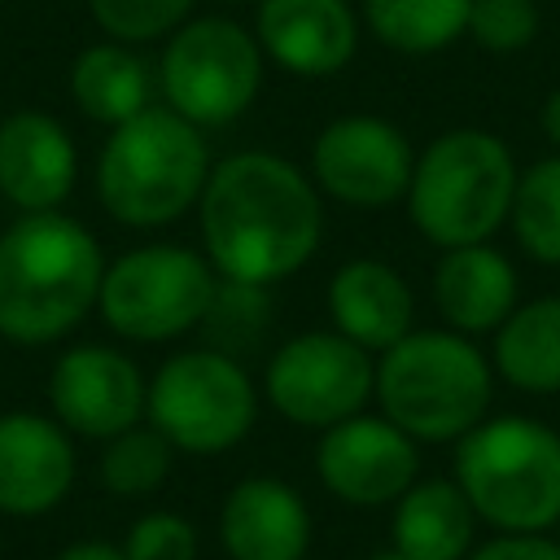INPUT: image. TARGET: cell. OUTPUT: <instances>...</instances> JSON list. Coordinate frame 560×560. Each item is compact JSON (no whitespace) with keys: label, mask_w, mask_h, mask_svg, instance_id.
I'll list each match as a JSON object with an SVG mask.
<instances>
[{"label":"cell","mask_w":560,"mask_h":560,"mask_svg":"<svg viewBox=\"0 0 560 560\" xmlns=\"http://www.w3.org/2000/svg\"><path fill=\"white\" fill-rule=\"evenodd\" d=\"M206 258L223 280L271 284L306 267L324 236L315 179L276 153L223 158L197 197Z\"/></svg>","instance_id":"obj_1"},{"label":"cell","mask_w":560,"mask_h":560,"mask_svg":"<svg viewBox=\"0 0 560 560\" xmlns=\"http://www.w3.org/2000/svg\"><path fill=\"white\" fill-rule=\"evenodd\" d=\"M96 236L57 210L22 214L0 232V337L44 346L66 337L101 298Z\"/></svg>","instance_id":"obj_2"},{"label":"cell","mask_w":560,"mask_h":560,"mask_svg":"<svg viewBox=\"0 0 560 560\" xmlns=\"http://www.w3.org/2000/svg\"><path fill=\"white\" fill-rule=\"evenodd\" d=\"M381 416L416 442H459L486 420L494 394V368L455 328H411L381 350L376 385Z\"/></svg>","instance_id":"obj_3"},{"label":"cell","mask_w":560,"mask_h":560,"mask_svg":"<svg viewBox=\"0 0 560 560\" xmlns=\"http://www.w3.org/2000/svg\"><path fill=\"white\" fill-rule=\"evenodd\" d=\"M455 486L499 534L560 521V433L534 416H490L455 442Z\"/></svg>","instance_id":"obj_4"},{"label":"cell","mask_w":560,"mask_h":560,"mask_svg":"<svg viewBox=\"0 0 560 560\" xmlns=\"http://www.w3.org/2000/svg\"><path fill=\"white\" fill-rule=\"evenodd\" d=\"M210 175L201 127L171 105H149L118 122L96 162V192L127 228H162L197 206Z\"/></svg>","instance_id":"obj_5"},{"label":"cell","mask_w":560,"mask_h":560,"mask_svg":"<svg viewBox=\"0 0 560 560\" xmlns=\"http://www.w3.org/2000/svg\"><path fill=\"white\" fill-rule=\"evenodd\" d=\"M516 175V158L494 131H442L416 158L407 184V214L420 236L442 249L481 245L508 223Z\"/></svg>","instance_id":"obj_6"},{"label":"cell","mask_w":560,"mask_h":560,"mask_svg":"<svg viewBox=\"0 0 560 560\" xmlns=\"http://www.w3.org/2000/svg\"><path fill=\"white\" fill-rule=\"evenodd\" d=\"M149 424L188 455L232 451L258 416L249 372L223 350H184L158 368L144 398Z\"/></svg>","instance_id":"obj_7"},{"label":"cell","mask_w":560,"mask_h":560,"mask_svg":"<svg viewBox=\"0 0 560 560\" xmlns=\"http://www.w3.org/2000/svg\"><path fill=\"white\" fill-rule=\"evenodd\" d=\"M219 271L184 245H140L105 267L101 315L127 341H171L201 324Z\"/></svg>","instance_id":"obj_8"},{"label":"cell","mask_w":560,"mask_h":560,"mask_svg":"<svg viewBox=\"0 0 560 560\" xmlns=\"http://www.w3.org/2000/svg\"><path fill=\"white\" fill-rule=\"evenodd\" d=\"M262 83V48L232 18H197L175 26L162 48L158 88L166 105L197 122L223 127L249 109Z\"/></svg>","instance_id":"obj_9"},{"label":"cell","mask_w":560,"mask_h":560,"mask_svg":"<svg viewBox=\"0 0 560 560\" xmlns=\"http://www.w3.org/2000/svg\"><path fill=\"white\" fill-rule=\"evenodd\" d=\"M376 385V363L363 346L332 332H298L271 359L262 376L267 402L298 429H332L363 411Z\"/></svg>","instance_id":"obj_10"},{"label":"cell","mask_w":560,"mask_h":560,"mask_svg":"<svg viewBox=\"0 0 560 560\" xmlns=\"http://www.w3.org/2000/svg\"><path fill=\"white\" fill-rule=\"evenodd\" d=\"M411 171H416V153L407 136L376 114L332 118L311 149L315 188L359 210H376L407 197Z\"/></svg>","instance_id":"obj_11"},{"label":"cell","mask_w":560,"mask_h":560,"mask_svg":"<svg viewBox=\"0 0 560 560\" xmlns=\"http://www.w3.org/2000/svg\"><path fill=\"white\" fill-rule=\"evenodd\" d=\"M315 472L328 494L350 508H385L394 503L420 472L416 438H407L385 416H350L324 429L315 446Z\"/></svg>","instance_id":"obj_12"},{"label":"cell","mask_w":560,"mask_h":560,"mask_svg":"<svg viewBox=\"0 0 560 560\" xmlns=\"http://www.w3.org/2000/svg\"><path fill=\"white\" fill-rule=\"evenodd\" d=\"M149 398V381L140 368L109 346H74L52 363L48 402L52 420L79 438H114L140 424Z\"/></svg>","instance_id":"obj_13"},{"label":"cell","mask_w":560,"mask_h":560,"mask_svg":"<svg viewBox=\"0 0 560 560\" xmlns=\"http://www.w3.org/2000/svg\"><path fill=\"white\" fill-rule=\"evenodd\" d=\"M74 486V446L70 433L35 411L0 416V512L4 516H44Z\"/></svg>","instance_id":"obj_14"},{"label":"cell","mask_w":560,"mask_h":560,"mask_svg":"<svg viewBox=\"0 0 560 560\" xmlns=\"http://www.w3.org/2000/svg\"><path fill=\"white\" fill-rule=\"evenodd\" d=\"M258 48L289 74H337L359 48L350 0H258Z\"/></svg>","instance_id":"obj_15"},{"label":"cell","mask_w":560,"mask_h":560,"mask_svg":"<svg viewBox=\"0 0 560 560\" xmlns=\"http://www.w3.org/2000/svg\"><path fill=\"white\" fill-rule=\"evenodd\" d=\"M228 560H302L311 547L306 499L280 477H245L219 508Z\"/></svg>","instance_id":"obj_16"},{"label":"cell","mask_w":560,"mask_h":560,"mask_svg":"<svg viewBox=\"0 0 560 560\" xmlns=\"http://www.w3.org/2000/svg\"><path fill=\"white\" fill-rule=\"evenodd\" d=\"M79 175L66 127L39 109H18L0 122V197L18 210H57Z\"/></svg>","instance_id":"obj_17"},{"label":"cell","mask_w":560,"mask_h":560,"mask_svg":"<svg viewBox=\"0 0 560 560\" xmlns=\"http://www.w3.org/2000/svg\"><path fill=\"white\" fill-rule=\"evenodd\" d=\"M433 302L446 328L464 337L494 332L516 306V267L486 241L442 249L433 267Z\"/></svg>","instance_id":"obj_18"},{"label":"cell","mask_w":560,"mask_h":560,"mask_svg":"<svg viewBox=\"0 0 560 560\" xmlns=\"http://www.w3.org/2000/svg\"><path fill=\"white\" fill-rule=\"evenodd\" d=\"M328 315L341 337H350L363 350H389L411 332V289L407 280L376 258H350L337 267L328 284Z\"/></svg>","instance_id":"obj_19"},{"label":"cell","mask_w":560,"mask_h":560,"mask_svg":"<svg viewBox=\"0 0 560 560\" xmlns=\"http://www.w3.org/2000/svg\"><path fill=\"white\" fill-rule=\"evenodd\" d=\"M477 512L455 486V477H416L389 516L394 551L407 560H464L472 551Z\"/></svg>","instance_id":"obj_20"},{"label":"cell","mask_w":560,"mask_h":560,"mask_svg":"<svg viewBox=\"0 0 560 560\" xmlns=\"http://www.w3.org/2000/svg\"><path fill=\"white\" fill-rule=\"evenodd\" d=\"M490 368L521 394H560V293L512 306L494 328Z\"/></svg>","instance_id":"obj_21"},{"label":"cell","mask_w":560,"mask_h":560,"mask_svg":"<svg viewBox=\"0 0 560 560\" xmlns=\"http://www.w3.org/2000/svg\"><path fill=\"white\" fill-rule=\"evenodd\" d=\"M70 96L92 122H127L140 109H149L153 96V70L144 57H136L122 39L92 44L70 66Z\"/></svg>","instance_id":"obj_22"},{"label":"cell","mask_w":560,"mask_h":560,"mask_svg":"<svg viewBox=\"0 0 560 560\" xmlns=\"http://www.w3.org/2000/svg\"><path fill=\"white\" fill-rule=\"evenodd\" d=\"M472 0H363L368 31L394 52H442L468 31Z\"/></svg>","instance_id":"obj_23"},{"label":"cell","mask_w":560,"mask_h":560,"mask_svg":"<svg viewBox=\"0 0 560 560\" xmlns=\"http://www.w3.org/2000/svg\"><path fill=\"white\" fill-rule=\"evenodd\" d=\"M508 223L534 262L560 267V153L538 158L516 175Z\"/></svg>","instance_id":"obj_24"},{"label":"cell","mask_w":560,"mask_h":560,"mask_svg":"<svg viewBox=\"0 0 560 560\" xmlns=\"http://www.w3.org/2000/svg\"><path fill=\"white\" fill-rule=\"evenodd\" d=\"M171 455H175V446L153 424H131V429L105 438V451H101V464H96L101 486L118 499L153 494L171 472Z\"/></svg>","instance_id":"obj_25"},{"label":"cell","mask_w":560,"mask_h":560,"mask_svg":"<svg viewBox=\"0 0 560 560\" xmlns=\"http://www.w3.org/2000/svg\"><path fill=\"white\" fill-rule=\"evenodd\" d=\"M206 332H210V350H223L236 359V350L254 346L262 337L267 324V284H245V280H214L210 306L201 315Z\"/></svg>","instance_id":"obj_26"},{"label":"cell","mask_w":560,"mask_h":560,"mask_svg":"<svg viewBox=\"0 0 560 560\" xmlns=\"http://www.w3.org/2000/svg\"><path fill=\"white\" fill-rule=\"evenodd\" d=\"M88 9L105 35L122 44H144L184 26L192 0H88Z\"/></svg>","instance_id":"obj_27"},{"label":"cell","mask_w":560,"mask_h":560,"mask_svg":"<svg viewBox=\"0 0 560 560\" xmlns=\"http://www.w3.org/2000/svg\"><path fill=\"white\" fill-rule=\"evenodd\" d=\"M538 26L542 13L534 0H472L464 35L486 52H521L538 39Z\"/></svg>","instance_id":"obj_28"},{"label":"cell","mask_w":560,"mask_h":560,"mask_svg":"<svg viewBox=\"0 0 560 560\" xmlns=\"http://www.w3.org/2000/svg\"><path fill=\"white\" fill-rule=\"evenodd\" d=\"M127 560H197V529L179 512H144L122 538Z\"/></svg>","instance_id":"obj_29"},{"label":"cell","mask_w":560,"mask_h":560,"mask_svg":"<svg viewBox=\"0 0 560 560\" xmlns=\"http://www.w3.org/2000/svg\"><path fill=\"white\" fill-rule=\"evenodd\" d=\"M464 560H560V542L547 534H494Z\"/></svg>","instance_id":"obj_30"},{"label":"cell","mask_w":560,"mask_h":560,"mask_svg":"<svg viewBox=\"0 0 560 560\" xmlns=\"http://www.w3.org/2000/svg\"><path fill=\"white\" fill-rule=\"evenodd\" d=\"M52 560H127V556H122V547H114V542H101V538H83V542H70V547H61Z\"/></svg>","instance_id":"obj_31"},{"label":"cell","mask_w":560,"mask_h":560,"mask_svg":"<svg viewBox=\"0 0 560 560\" xmlns=\"http://www.w3.org/2000/svg\"><path fill=\"white\" fill-rule=\"evenodd\" d=\"M538 127H542V136L551 140V149L560 153V88L542 101V109H538Z\"/></svg>","instance_id":"obj_32"},{"label":"cell","mask_w":560,"mask_h":560,"mask_svg":"<svg viewBox=\"0 0 560 560\" xmlns=\"http://www.w3.org/2000/svg\"><path fill=\"white\" fill-rule=\"evenodd\" d=\"M372 560H407V556H398V551L389 547V551H381V556H372Z\"/></svg>","instance_id":"obj_33"},{"label":"cell","mask_w":560,"mask_h":560,"mask_svg":"<svg viewBox=\"0 0 560 560\" xmlns=\"http://www.w3.org/2000/svg\"><path fill=\"white\" fill-rule=\"evenodd\" d=\"M556 529H560V521H556ZM556 542H560V534H556Z\"/></svg>","instance_id":"obj_34"}]
</instances>
